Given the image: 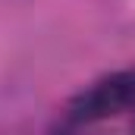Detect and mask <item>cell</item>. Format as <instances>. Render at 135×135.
<instances>
[{
	"label": "cell",
	"mask_w": 135,
	"mask_h": 135,
	"mask_svg": "<svg viewBox=\"0 0 135 135\" xmlns=\"http://www.w3.org/2000/svg\"><path fill=\"white\" fill-rule=\"evenodd\" d=\"M135 110V69H113L88 82L66 101V123L91 126Z\"/></svg>",
	"instance_id": "obj_1"
},
{
	"label": "cell",
	"mask_w": 135,
	"mask_h": 135,
	"mask_svg": "<svg viewBox=\"0 0 135 135\" xmlns=\"http://www.w3.org/2000/svg\"><path fill=\"white\" fill-rule=\"evenodd\" d=\"M82 129H85V126H75V123H66V119H63L60 126H54L47 135H85Z\"/></svg>",
	"instance_id": "obj_2"
},
{
	"label": "cell",
	"mask_w": 135,
	"mask_h": 135,
	"mask_svg": "<svg viewBox=\"0 0 135 135\" xmlns=\"http://www.w3.org/2000/svg\"><path fill=\"white\" fill-rule=\"evenodd\" d=\"M132 135H135V126H132Z\"/></svg>",
	"instance_id": "obj_3"
}]
</instances>
